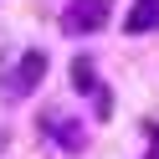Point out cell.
I'll return each instance as SVG.
<instances>
[{
    "label": "cell",
    "mask_w": 159,
    "mask_h": 159,
    "mask_svg": "<svg viewBox=\"0 0 159 159\" xmlns=\"http://www.w3.org/2000/svg\"><path fill=\"white\" fill-rule=\"evenodd\" d=\"M128 36H144V31H159V0H139L134 11H128Z\"/></svg>",
    "instance_id": "obj_3"
},
{
    "label": "cell",
    "mask_w": 159,
    "mask_h": 159,
    "mask_svg": "<svg viewBox=\"0 0 159 159\" xmlns=\"http://www.w3.org/2000/svg\"><path fill=\"white\" fill-rule=\"evenodd\" d=\"M108 16H113V0H72L62 11V31L67 36H93L108 26Z\"/></svg>",
    "instance_id": "obj_1"
},
{
    "label": "cell",
    "mask_w": 159,
    "mask_h": 159,
    "mask_svg": "<svg viewBox=\"0 0 159 159\" xmlns=\"http://www.w3.org/2000/svg\"><path fill=\"white\" fill-rule=\"evenodd\" d=\"M72 82L82 87V93H93V62H87V57H82V62L72 67Z\"/></svg>",
    "instance_id": "obj_4"
},
{
    "label": "cell",
    "mask_w": 159,
    "mask_h": 159,
    "mask_svg": "<svg viewBox=\"0 0 159 159\" xmlns=\"http://www.w3.org/2000/svg\"><path fill=\"white\" fill-rule=\"evenodd\" d=\"M41 77H46V52H26L21 67L5 77V93H11V98H26V93L41 87Z\"/></svg>",
    "instance_id": "obj_2"
}]
</instances>
